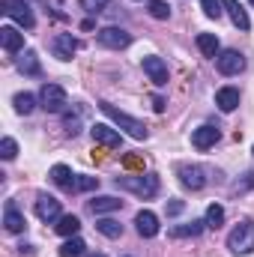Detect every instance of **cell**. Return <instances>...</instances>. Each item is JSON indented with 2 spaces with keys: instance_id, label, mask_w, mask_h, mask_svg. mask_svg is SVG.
I'll return each mask as SVG.
<instances>
[{
  "instance_id": "6da1fadb",
  "label": "cell",
  "mask_w": 254,
  "mask_h": 257,
  "mask_svg": "<svg viewBox=\"0 0 254 257\" xmlns=\"http://www.w3.org/2000/svg\"><path fill=\"white\" fill-rule=\"evenodd\" d=\"M227 248H230V254H236V257L251 254L254 251V221L242 218V221L227 233Z\"/></svg>"
},
{
  "instance_id": "7a4b0ae2",
  "label": "cell",
  "mask_w": 254,
  "mask_h": 257,
  "mask_svg": "<svg viewBox=\"0 0 254 257\" xmlns=\"http://www.w3.org/2000/svg\"><path fill=\"white\" fill-rule=\"evenodd\" d=\"M99 111H102V114H105L111 123H117L120 128H126V132L132 135V138H135V141H144V138L150 135V128L144 126L141 120H135V117L123 114V111H120V108H114L111 102H99Z\"/></svg>"
},
{
  "instance_id": "3957f363",
  "label": "cell",
  "mask_w": 254,
  "mask_h": 257,
  "mask_svg": "<svg viewBox=\"0 0 254 257\" xmlns=\"http://www.w3.org/2000/svg\"><path fill=\"white\" fill-rule=\"evenodd\" d=\"M117 186L126 192H135L138 197H156L162 183L156 174H138V177H117Z\"/></svg>"
},
{
  "instance_id": "277c9868",
  "label": "cell",
  "mask_w": 254,
  "mask_h": 257,
  "mask_svg": "<svg viewBox=\"0 0 254 257\" xmlns=\"http://www.w3.org/2000/svg\"><path fill=\"white\" fill-rule=\"evenodd\" d=\"M39 105L48 111V114H60L66 105H69V96L60 84H42L39 90Z\"/></svg>"
},
{
  "instance_id": "5b68a950",
  "label": "cell",
  "mask_w": 254,
  "mask_h": 257,
  "mask_svg": "<svg viewBox=\"0 0 254 257\" xmlns=\"http://www.w3.org/2000/svg\"><path fill=\"white\" fill-rule=\"evenodd\" d=\"M3 12H6L18 27H24V30H30V27L36 24L33 9H30V3H24V0H3Z\"/></svg>"
},
{
  "instance_id": "8992f818",
  "label": "cell",
  "mask_w": 254,
  "mask_h": 257,
  "mask_svg": "<svg viewBox=\"0 0 254 257\" xmlns=\"http://www.w3.org/2000/svg\"><path fill=\"white\" fill-rule=\"evenodd\" d=\"M96 39H99L102 48H114V51H120V48H126L129 42H132V33H126L123 27H102V30L96 33Z\"/></svg>"
},
{
  "instance_id": "52a82bcc",
  "label": "cell",
  "mask_w": 254,
  "mask_h": 257,
  "mask_svg": "<svg viewBox=\"0 0 254 257\" xmlns=\"http://www.w3.org/2000/svg\"><path fill=\"white\" fill-rule=\"evenodd\" d=\"M215 69L221 72V75H239L242 69H245V57L236 51V48H227V51H221L218 57H215Z\"/></svg>"
},
{
  "instance_id": "ba28073f",
  "label": "cell",
  "mask_w": 254,
  "mask_h": 257,
  "mask_svg": "<svg viewBox=\"0 0 254 257\" xmlns=\"http://www.w3.org/2000/svg\"><path fill=\"white\" fill-rule=\"evenodd\" d=\"M177 174H180V183L191 192H200L206 186V168H200V165H180Z\"/></svg>"
},
{
  "instance_id": "9c48e42d",
  "label": "cell",
  "mask_w": 254,
  "mask_h": 257,
  "mask_svg": "<svg viewBox=\"0 0 254 257\" xmlns=\"http://www.w3.org/2000/svg\"><path fill=\"white\" fill-rule=\"evenodd\" d=\"M78 48H81V42H78L72 33H57V36L51 39V54H54L57 60H72V57L78 54Z\"/></svg>"
},
{
  "instance_id": "30bf717a",
  "label": "cell",
  "mask_w": 254,
  "mask_h": 257,
  "mask_svg": "<svg viewBox=\"0 0 254 257\" xmlns=\"http://www.w3.org/2000/svg\"><path fill=\"white\" fill-rule=\"evenodd\" d=\"M36 215H39V221H60V200L54 197V194H39L36 197Z\"/></svg>"
},
{
  "instance_id": "8fae6325",
  "label": "cell",
  "mask_w": 254,
  "mask_h": 257,
  "mask_svg": "<svg viewBox=\"0 0 254 257\" xmlns=\"http://www.w3.org/2000/svg\"><path fill=\"white\" fill-rule=\"evenodd\" d=\"M141 66H144L147 78H150L156 87H165V84H168V63H165L162 57L150 54V57H144V60H141Z\"/></svg>"
},
{
  "instance_id": "7c38bea8",
  "label": "cell",
  "mask_w": 254,
  "mask_h": 257,
  "mask_svg": "<svg viewBox=\"0 0 254 257\" xmlns=\"http://www.w3.org/2000/svg\"><path fill=\"white\" fill-rule=\"evenodd\" d=\"M90 135H93V141H96V144H102V147H108V150H117V147L123 144L120 132H117V128H111L108 123H96V126L90 128Z\"/></svg>"
},
{
  "instance_id": "4fadbf2b",
  "label": "cell",
  "mask_w": 254,
  "mask_h": 257,
  "mask_svg": "<svg viewBox=\"0 0 254 257\" xmlns=\"http://www.w3.org/2000/svg\"><path fill=\"white\" fill-rule=\"evenodd\" d=\"M135 230H138L144 239H153V236L159 233V215L150 212V209H141V212L135 215Z\"/></svg>"
},
{
  "instance_id": "5bb4252c",
  "label": "cell",
  "mask_w": 254,
  "mask_h": 257,
  "mask_svg": "<svg viewBox=\"0 0 254 257\" xmlns=\"http://www.w3.org/2000/svg\"><path fill=\"white\" fill-rule=\"evenodd\" d=\"M221 138V128L218 126H197L191 132V144H194V150H209V147H215V141Z\"/></svg>"
},
{
  "instance_id": "9a60e30c",
  "label": "cell",
  "mask_w": 254,
  "mask_h": 257,
  "mask_svg": "<svg viewBox=\"0 0 254 257\" xmlns=\"http://www.w3.org/2000/svg\"><path fill=\"white\" fill-rule=\"evenodd\" d=\"M0 45L6 54H18L24 48V33H18V27L6 24V27H0Z\"/></svg>"
},
{
  "instance_id": "2e32d148",
  "label": "cell",
  "mask_w": 254,
  "mask_h": 257,
  "mask_svg": "<svg viewBox=\"0 0 254 257\" xmlns=\"http://www.w3.org/2000/svg\"><path fill=\"white\" fill-rule=\"evenodd\" d=\"M3 227H6L9 233H24V230H27V221H24V215L18 212V206H15L12 200H6V209H3Z\"/></svg>"
},
{
  "instance_id": "e0dca14e",
  "label": "cell",
  "mask_w": 254,
  "mask_h": 257,
  "mask_svg": "<svg viewBox=\"0 0 254 257\" xmlns=\"http://www.w3.org/2000/svg\"><path fill=\"white\" fill-rule=\"evenodd\" d=\"M239 90L236 87H221L218 93H215V105H218V111H224V114H233L236 108H239Z\"/></svg>"
},
{
  "instance_id": "ac0fdd59",
  "label": "cell",
  "mask_w": 254,
  "mask_h": 257,
  "mask_svg": "<svg viewBox=\"0 0 254 257\" xmlns=\"http://www.w3.org/2000/svg\"><path fill=\"white\" fill-rule=\"evenodd\" d=\"M120 206H123V200H120V197H114V194H99V197H93V200H90V212H93V215L117 212Z\"/></svg>"
},
{
  "instance_id": "d6986e66",
  "label": "cell",
  "mask_w": 254,
  "mask_h": 257,
  "mask_svg": "<svg viewBox=\"0 0 254 257\" xmlns=\"http://www.w3.org/2000/svg\"><path fill=\"white\" fill-rule=\"evenodd\" d=\"M221 3H224V9H227L230 21H233L239 30H251V18H248V12L242 9V3H239V0H221Z\"/></svg>"
},
{
  "instance_id": "ffe728a7",
  "label": "cell",
  "mask_w": 254,
  "mask_h": 257,
  "mask_svg": "<svg viewBox=\"0 0 254 257\" xmlns=\"http://www.w3.org/2000/svg\"><path fill=\"white\" fill-rule=\"evenodd\" d=\"M203 230H206V221H203V218H191L189 224H177V227H171L168 233H171L174 239H186V236L194 239V236H200Z\"/></svg>"
},
{
  "instance_id": "44dd1931",
  "label": "cell",
  "mask_w": 254,
  "mask_h": 257,
  "mask_svg": "<svg viewBox=\"0 0 254 257\" xmlns=\"http://www.w3.org/2000/svg\"><path fill=\"white\" fill-rule=\"evenodd\" d=\"M197 48H200V54L203 57H218L221 51H218V36L215 33H197Z\"/></svg>"
},
{
  "instance_id": "7402d4cb",
  "label": "cell",
  "mask_w": 254,
  "mask_h": 257,
  "mask_svg": "<svg viewBox=\"0 0 254 257\" xmlns=\"http://www.w3.org/2000/svg\"><path fill=\"white\" fill-rule=\"evenodd\" d=\"M54 230H57L60 236H78V230H81V218H78V215H60V221L54 224Z\"/></svg>"
},
{
  "instance_id": "603a6c76",
  "label": "cell",
  "mask_w": 254,
  "mask_h": 257,
  "mask_svg": "<svg viewBox=\"0 0 254 257\" xmlns=\"http://www.w3.org/2000/svg\"><path fill=\"white\" fill-rule=\"evenodd\" d=\"M84 248H87V242L81 239V236H66V242L60 245V257H81L84 254Z\"/></svg>"
},
{
  "instance_id": "cb8c5ba5",
  "label": "cell",
  "mask_w": 254,
  "mask_h": 257,
  "mask_svg": "<svg viewBox=\"0 0 254 257\" xmlns=\"http://www.w3.org/2000/svg\"><path fill=\"white\" fill-rule=\"evenodd\" d=\"M96 230H99L102 236H108V239H120V236H123V224L114 221V218H99V221H96Z\"/></svg>"
},
{
  "instance_id": "d4e9b609",
  "label": "cell",
  "mask_w": 254,
  "mask_h": 257,
  "mask_svg": "<svg viewBox=\"0 0 254 257\" xmlns=\"http://www.w3.org/2000/svg\"><path fill=\"white\" fill-rule=\"evenodd\" d=\"M203 221H206V227L218 230V227L224 224V206H221V203H209V206H206V215H203Z\"/></svg>"
},
{
  "instance_id": "484cf974",
  "label": "cell",
  "mask_w": 254,
  "mask_h": 257,
  "mask_svg": "<svg viewBox=\"0 0 254 257\" xmlns=\"http://www.w3.org/2000/svg\"><path fill=\"white\" fill-rule=\"evenodd\" d=\"M72 180H75V174H72L66 165H54V168H51V183H54V186L69 189V186H72Z\"/></svg>"
},
{
  "instance_id": "4316f807",
  "label": "cell",
  "mask_w": 254,
  "mask_h": 257,
  "mask_svg": "<svg viewBox=\"0 0 254 257\" xmlns=\"http://www.w3.org/2000/svg\"><path fill=\"white\" fill-rule=\"evenodd\" d=\"M99 189V177H87V174H78L69 186V192H93Z\"/></svg>"
},
{
  "instance_id": "83f0119b",
  "label": "cell",
  "mask_w": 254,
  "mask_h": 257,
  "mask_svg": "<svg viewBox=\"0 0 254 257\" xmlns=\"http://www.w3.org/2000/svg\"><path fill=\"white\" fill-rule=\"evenodd\" d=\"M18 69L24 72V75H39L42 69H39V60H36V54L33 51H24L21 57H18Z\"/></svg>"
},
{
  "instance_id": "f1b7e54d",
  "label": "cell",
  "mask_w": 254,
  "mask_h": 257,
  "mask_svg": "<svg viewBox=\"0 0 254 257\" xmlns=\"http://www.w3.org/2000/svg\"><path fill=\"white\" fill-rule=\"evenodd\" d=\"M12 102H15V111L18 114H33V108H36V96L33 93H18Z\"/></svg>"
},
{
  "instance_id": "f546056e",
  "label": "cell",
  "mask_w": 254,
  "mask_h": 257,
  "mask_svg": "<svg viewBox=\"0 0 254 257\" xmlns=\"http://www.w3.org/2000/svg\"><path fill=\"white\" fill-rule=\"evenodd\" d=\"M147 12H150L156 21H168V18H171V6H168V3H162V0H150Z\"/></svg>"
},
{
  "instance_id": "4dcf8cb0",
  "label": "cell",
  "mask_w": 254,
  "mask_h": 257,
  "mask_svg": "<svg viewBox=\"0 0 254 257\" xmlns=\"http://www.w3.org/2000/svg\"><path fill=\"white\" fill-rule=\"evenodd\" d=\"M18 156V144H15V138H3L0 141V159L3 162H12Z\"/></svg>"
},
{
  "instance_id": "1f68e13d",
  "label": "cell",
  "mask_w": 254,
  "mask_h": 257,
  "mask_svg": "<svg viewBox=\"0 0 254 257\" xmlns=\"http://www.w3.org/2000/svg\"><path fill=\"white\" fill-rule=\"evenodd\" d=\"M200 6H203V15H206V18H212V21L221 18V9H224L221 0H200Z\"/></svg>"
},
{
  "instance_id": "d6a6232c",
  "label": "cell",
  "mask_w": 254,
  "mask_h": 257,
  "mask_svg": "<svg viewBox=\"0 0 254 257\" xmlns=\"http://www.w3.org/2000/svg\"><path fill=\"white\" fill-rule=\"evenodd\" d=\"M63 126L69 135H78L81 132V111H75V114H66L63 117Z\"/></svg>"
},
{
  "instance_id": "836d02e7",
  "label": "cell",
  "mask_w": 254,
  "mask_h": 257,
  "mask_svg": "<svg viewBox=\"0 0 254 257\" xmlns=\"http://www.w3.org/2000/svg\"><path fill=\"white\" fill-rule=\"evenodd\" d=\"M78 3H81V9H84V12L96 15V12H102V9H105L111 0H78Z\"/></svg>"
},
{
  "instance_id": "e575fe53",
  "label": "cell",
  "mask_w": 254,
  "mask_h": 257,
  "mask_svg": "<svg viewBox=\"0 0 254 257\" xmlns=\"http://www.w3.org/2000/svg\"><path fill=\"white\" fill-rule=\"evenodd\" d=\"M248 189H254V171L251 174H245V180H239V183L230 186V192L233 194H242V192H248Z\"/></svg>"
},
{
  "instance_id": "d590c367",
  "label": "cell",
  "mask_w": 254,
  "mask_h": 257,
  "mask_svg": "<svg viewBox=\"0 0 254 257\" xmlns=\"http://www.w3.org/2000/svg\"><path fill=\"white\" fill-rule=\"evenodd\" d=\"M165 209H168V215H180V212L186 209V203H183V200H171Z\"/></svg>"
},
{
  "instance_id": "8d00e7d4",
  "label": "cell",
  "mask_w": 254,
  "mask_h": 257,
  "mask_svg": "<svg viewBox=\"0 0 254 257\" xmlns=\"http://www.w3.org/2000/svg\"><path fill=\"white\" fill-rule=\"evenodd\" d=\"M153 108L162 114V111H165V99H162V96H153Z\"/></svg>"
},
{
  "instance_id": "74e56055",
  "label": "cell",
  "mask_w": 254,
  "mask_h": 257,
  "mask_svg": "<svg viewBox=\"0 0 254 257\" xmlns=\"http://www.w3.org/2000/svg\"><path fill=\"white\" fill-rule=\"evenodd\" d=\"M84 257H105V254H102V251H96V254H84Z\"/></svg>"
},
{
  "instance_id": "f35d334b",
  "label": "cell",
  "mask_w": 254,
  "mask_h": 257,
  "mask_svg": "<svg viewBox=\"0 0 254 257\" xmlns=\"http://www.w3.org/2000/svg\"><path fill=\"white\" fill-rule=\"evenodd\" d=\"M248 3H251V6H254V0H248Z\"/></svg>"
},
{
  "instance_id": "ab89813d",
  "label": "cell",
  "mask_w": 254,
  "mask_h": 257,
  "mask_svg": "<svg viewBox=\"0 0 254 257\" xmlns=\"http://www.w3.org/2000/svg\"><path fill=\"white\" fill-rule=\"evenodd\" d=\"M251 153H254V147H251Z\"/></svg>"
}]
</instances>
